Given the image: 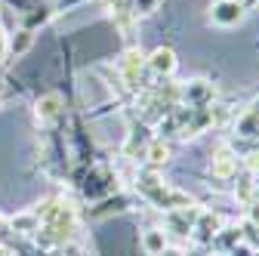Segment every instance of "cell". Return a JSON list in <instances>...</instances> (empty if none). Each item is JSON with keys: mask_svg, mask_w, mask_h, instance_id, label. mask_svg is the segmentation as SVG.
I'll list each match as a JSON object with an SVG mask.
<instances>
[{"mask_svg": "<svg viewBox=\"0 0 259 256\" xmlns=\"http://www.w3.org/2000/svg\"><path fill=\"white\" fill-rule=\"evenodd\" d=\"M154 68H157V71H173V68H176L173 53H170V50H157V53H154Z\"/></svg>", "mask_w": 259, "mask_h": 256, "instance_id": "7a4b0ae2", "label": "cell"}, {"mask_svg": "<svg viewBox=\"0 0 259 256\" xmlns=\"http://www.w3.org/2000/svg\"><path fill=\"white\" fill-rule=\"evenodd\" d=\"M241 16H244V7L238 0H219L213 7V22H219V25H235V22H241Z\"/></svg>", "mask_w": 259, "mask_h": 256, "instance_id": "6da1fadb", "label": "cell"}]
</instances>
